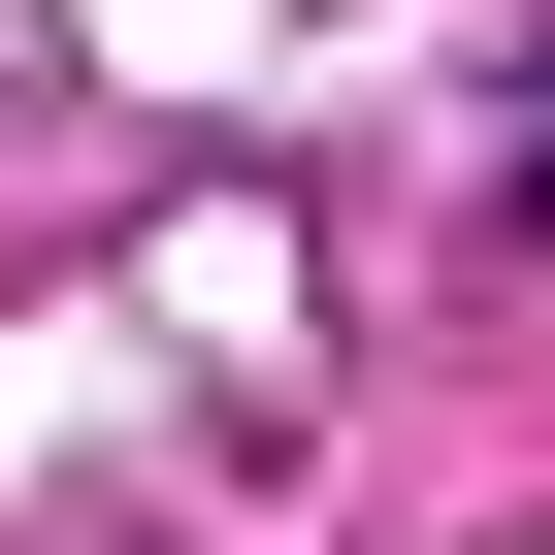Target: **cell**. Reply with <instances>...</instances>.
Returning a JSON list of instances; mask_svg holds the SVG:
<instances>
[{"instance_id":"obj_1","label":"cell","mask_w":555,"mask_h":555,"mask_svg":"<svg viewBox=\"0 0 555 555\" xmlns=\"http://www.w3.org/2000/svg\"><path fill=\"white\" fill-rule=\"evenodd\" d=\"M522 229H555V131H522Z\"/></svg>"}]
</instances>
